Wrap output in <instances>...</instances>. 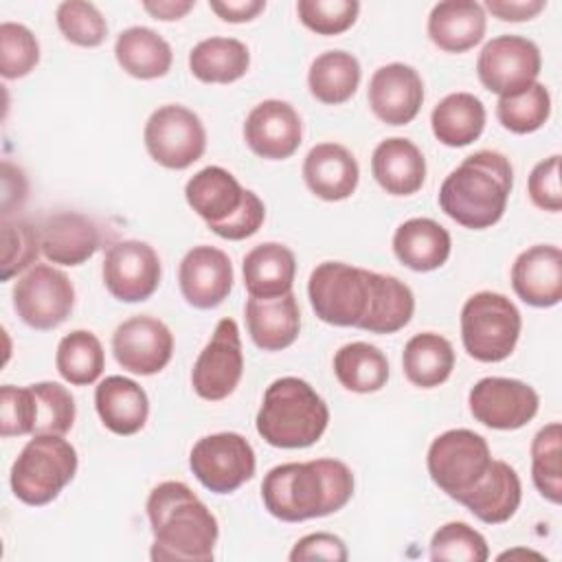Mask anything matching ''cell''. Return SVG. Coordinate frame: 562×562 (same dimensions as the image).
Returning <instances> with one entry per match:
<instances>
[{"label":"cell","instance_id":"cell-1","mask_svg":"<svg viewBox=\"0 0 562 562\" xmlns=\"http://www.w3.org/2000/svg\"><path fill=\"white\" fill-rule=\"evenodd\" d=\"M353 496V474L338 459L274 465L261 483L266 509L285 522L323 518L342 509Z\"/></svg>","mask_w":562,"mask_h":562},{"label":"cell","instance_id":"cell-2","mask_svg":"<svg viewBox=\"0 0 562 562\" xmlns=\"http://www.w3.org/2000/svg\"><path fill=\"white\" fill-rule=\"evenodd\" d=\"M154 533L151 560L209 562L220 536L217 518L182 481L158 483L147 496Z\"/></svg>","mask_w":562,"mask_h":562},{"label":"cell","instance_id":"cell-3","mask_svg":"<svg viewBox=\"0 0 562 562\" xmlns=\"http://www.w3.org/2000/svg\"><path fill=\"white\" fill-rule=\"evenodd\" d=\"M512 184L509 160L501 151L481 149L446 176L439 189V206L465 228H490L503 217Z\"/></svg>","mask_w":562,"mask_h":562},{"label":"cell","instance_id":"cell-4","mask_svg":"<svg viewBox=\"0 0 562 562\" xmlns=\"http://www.w3.org/2000/svg\"><path fill=\"white\" fill-rule=\"evenodd\" d=\"M255 424L274 448H307L323 437L329 408L305 380L285 375L266 389Z\"/></svg>","mask_w":562,"mask_h":562},{"label":"cell","instance_id":"cell-5","mask_svg":"<svg viewBox=\"0 0 562 562\" xmlns=\"http://www.w3.org/2000/svg\"><path fill=\"white\" fill-rule=\"evenodd\" d=\"M77 463V450L64 435H33L11 465V490L26 505H46L75 479Z\"/></svg>","mask_w":562,"mask_h":562},{"label":"cell","instance_id":"cell-6","mask_svg":"<svg viewBox=\"0 0 562 562\" xmlns=\"http://www.w3.org/2000/svg\"><path fill=\"white\" fill-rule=\"evenodd\" d=\"M522 318L518 307L498 292H476L461 310V340L470 358L479 362H501L512 356Z\"/></svg>","mask_w":562,"mask_h":562},{"label":"cell","instance_id":"cell-7","mask_svg":"<svg viewBox=\"0 0 562 562\" xmlns=\"http://www.w3.org/2000/svg\"><path fill=\"white\" fill-rule=\"evenodd\" d=\"M307 296L323 323L358 327L371 301V270L342 261H323L310 274Z\"/></svg>","mask_w":562,"mask_h":562},{"label":"cell","instance_id":"cell-8","mask_svg":"<svg viewBox=\"0 0 562 562\" xmlns=\"http://www.w3.org/2000/svg\"><path fill=\"white\" fill-rule=\"evenodd\" d=\"M492 463L487 441L468 428H452L432 439L426 457L428 474L457 503L474 490Z\"/></svg>","mask_w":562,"mask_h":562},{"label":"cell","instance_id":"cell-9","mask_svg":"<svg viewBox=\"0 0 562 562\" xmlns=\"http://www.w3.org/2000/svg\"><path fill=\"white\" fill-rule=\"evenodd\" d=\"M147 154L167 169H187L206 149V130L200 116L178 103L160 105L145 123Z\"/></svg>","mask_w":562,"mask_h":562},{"label":"cell","instance_id":"cell-10","mask_svg":"<svg viewBox=\"0 0 562 562\" xmlns=\"http://www.w3.org/2000/svg\"><path fill=\"white\" fill-rule=\"evenodd\" d=\"M195 479L215 494H231L255 476V450L239 432H215L195 441L189 454Z\"/></svg>","mask_w":562,"mask_h":562},{"label":"cell","instance_id":"cell-11","mask_svg":"<svg viewBox=\"0 0 562 562\" xmlns=\"http://www.w3.org/2000/svg\"><path fill=\"white\" fill-rule=\"evenodd\" d=\"M13 307L33 329L59 327L75 307V288L66 272L35 263L13 285Z\"/></svg>","mask_w":562,"mask_h":562},{"label":"cell","instance_id":"cell-12","mask_svg":"<svg viewBox=\"0 0 562 562\" xmlns=\"http://www.w3.org/2000/svg\"><path fill=\"white\" fill-rule=\"evenodd\" d=\"M542 68L536 42L520 35L490 40L476 59L479 81L498 97H514L538 81Z\"/></svg>","mask_w":562,"mask_h":562},{"label":"cell","instance_id":"cell-13","mask_svg":"<svg viewBox=\"0 0 562 562\" xmlns=\"http://www.w3.org/2000/svg\"><path fill=\"white\" fill-rule=\"evenodd\" d=\"M244 373V353L239 327L233 318H222L215 325V331L206 347L200 351L193 371L191 384L193 391L209 402L226 400L239 384Z\"/></svg>","mask_w":562,"mask_h":562},{"label":"cell","instance_id":"cell-14","mask_svg":"<svg viewBox=\"0 0 562 562\" xmlns=\"http://www.w3.org/2000/svg\"><path fill=\"white\" fill-rule=\"evenodd\" d=\"M470 413L476 422L496 430H516L527 426L540 406V397L522 380L483 378L468 395Z\"/></svg>","mask_w":562,"mask_h":562},{"label":"cell","instance_id":"cell-15","mask_svg":"<svg viewBox=\"0 0 562 562\" xmlns=\"http://www.w3.org/2000/svg\"><path fill=\"white\" fill-rule=\"evenodd\" d=\"M158 252L138 239H123L108 248L103 259V283L123 303L147 301L160 283Z\"/></svg>","mask_w":562,"mask_h":562},{"label":"cell","instance_id":"cell-16","mask_svg":"<svg viewBox=\"0 0 562 562\" xmlns=\"http://www.w3.org/2000/svg\"><path fill=\"white\" fill-rule=\"evenodd\" d=\"M112 351L125 371L154 375L162 371L173 356V334L154 316H132L114 329Z\"/></svg>","mask_w":562,"mask_h":562},{"label":"cell","instance_id":"cell-17","mask_svg":"<svg viewBox=\"0 0 562 562\" xmlns=\"http://www.w3.org/2000/svg\"><path fill=\"white\" fill-rule=\"evenodd\" d=\"M303 138L299 112L281 99H266L257 103L244 123L246 145L266 160L290 158Z\"/></svg>","mask_w":562,"mask_h":562},{"label":"cell","instance_id":"cell-18","mask_svg":"<svg viewBox=\"0 0 562 562\" xmlns=\"http://www.w3.org/2000/svg\"><path fill=\"white\" fill-rule=\"evenodd\" d=\"M369 108L386 125L411 123L424 101V81L408 64H386L369 79Z\"/></svg>","mask_w":562,"mask_h":562},{"label":"cell","instance_id":"cell-19","mask_svg":"<svg viewBox=\"0 0 562 562\" xmlns=\"http://www.w3.org/2000/svg\"><path fill=\"white\" fill-rule=\"evenodd\" d=\"M178 283L189 305L198 310L217 307L233 290V263L215 246H193L180 261Z\"/></svg>","mask_w":562,"mask_h":562},{"label":"cell","instance_id":"cell-20","mask_svg":"<svg viewBox=\"0 0 562 562\" xmlns=\"http://www.w3.org/2000/svg\"><path fill=\"white\" fill-rule=\"evenodd\" d=\"M512 288L531 307H553L562 301V250L538 244L522 250L512 266Z\"/></svg>","mask_w":562,"mask_h":562},{"label":"cell","instance_id":"cell-21","mask_svg":"<svg viewBox=\"0 0 562 562\" xmlns=\"http://www.w3.org/2000/svg\"><path fill=\"white\" fill-rule=\"evenodd\" d=\"M303 180L316 198L338 202L356 191L360 167L345 145L318 143L303 160Z\"/></svg>","mask_w":562,"mask_h":562},{"label":"cell","instance_id":"cell-22","mask_svg":"<svg viewBox=\"0 0 562 562\" xmlns=\"http://www.w3.org/2000/svg\"><path fill=\"white\" fill-rule=\"evenodd\" d=\"M246 195L248 189H244L231 171L217 165L200 169L184 187L189 206L209 224L211 231L228 222L244 206Z\"/></svg>","mask_w":562,"mask_h":562},{"label":"cell","instance_id":"cell-23","mask_svg":"<svg viewBox=\"0 0 562 562\" xmlns=\"http://www.w3.org/2000/svg\"><path fill=\"white\" fill-rule=\"evenodd\" d=\"M40 239L44 257L61 266L86 263L101 244L97 224L75 211L48 215L40 228Z\"/></svg>","mask_w":562,"mask_h":562},{"label":"cell","instance_id":"cell-24","mask_svg":"<svg viewBox=\"0 0 562 562\" xmlns=\"http://www.w3.org/2000/svg\"><path fill=\"white\" fill-rule=\"evenodd\" d=\"M244 314L252 342L263 351H281L299 336L301 312L292 292L277 299L250 296Z\"/></svg>","mask_w":562,"mask_h":562},{"label":"cell","instance_id":"cell-25","mask_svg":"<svg viewBox=\"0 0 562 562\" xmlns=\"http://www.w3.org/2000/svg\"><path fill=\"white\" fill-rule=\"evenodd\" d=\"M485 9L474 0H446L428 15V37L446 53H465L485 35Z\"/></svg>","mask_w":562,"mask_h":562},{"label":"cell","instance_id":"cell-26","mask_svg":"<svg viewBox=\"0 0 562 562\" xmlns=\"http://www.w3.org/2000/svg\"><path fill=\"white\" fill-rule=\"evenodd\" d=\"M520 498L522 485L516 470L501 459H492L483 479L459 503L465 505L479 520L501 525L516 514Z\"/></svg>","mask_w":562,"mask_h":562},{"label":"cell","instance_id":"cell-27","mask_svg":"<svg viewBox=\"0 0 562 562\" xmlns=\"http://www.w3.org/2000/svg\"><path fill=\"white\" fill-rule=\"evenodd\" d=\"M371 171L386 193L413 195L426 180V158L413 140L393 136L373 149Z\"/></svg>","mask_w":562,"mask_h":562},{"label":"cell","instance_id":"cell-28","mask_svg":"<svg viewBox=\"0 0 562 562\" xmlns=\"http://www.w3.org/2000/svg\"><path fill=\"white\" fill-rule=\"evenodd\" d=\"M97 413L114 435L138 432L149 415V400L140 384L123 375H108L94 391Z\"/></svg>","mask_w":562,"mask_h":562},{"label":"cell","instance_id":"cell-29","mask_svg":"<svg viewBox=\"0 0 562 562\" xmlns=\"http://www.w3.org/2000/svg\"><path fill=\"white\" fill-rule=\"evenodd\" d=\"M450 233L430 217L406 220L393 233L395 257L415 272L441 268L450 257Z\"/></svg>","mask_w":562,"mask_h":562},{"label":"cell","instance_id":"cell-30","mask_svg":"<svg viewBox=\"0 0 562 562\" xmlns=\"http://www.w3.org/2000/svg\"><path fill=\"white\" fill-rule=\"evenodd\" d=\"M244 285L250 296L277 299L292 292L296 259L294 252L277 241H266L246 252L244 263Z\"/></svg>","mask_w":562,"mask_h":562},{"label":"cell","instance_id":"cell-31","mask_svg":"<svg viewBox=\"0 0 562 562\" xmlns=\"http://www.w3.org/2000/svg\"><path fill=\"white\" fill-rule=\"evenodd\" d=\"M119 66L136 79H158L171 68L173 53L165 37L147 26H130L119 33L114 44Z\"/></svg>","mask_w":562,"mask_h":562},{"label":"cell","instance_id":"cell-32","mask_svg":"<svg viewBox=\"0 0 562 562\" xmlns=\"http://www.w3.org/2000/svg\"><path fill=\"white\" fill-rule=\"evenodd\" d=\"M415 312V296L411 288L391 274H380L371 270V301L360 329L371 334H395Z\"/></svg>","mask_w":562,"mask_h":562},{"label":"cell","instance_id":"cell-33","mask_svg":"<svg viewBox=\"0 0 562 562\" xmlns=\"http://www.w3.org/2000/svg\"><path fill=\"white\" fill-rule=\"evenodd\" d=\"M430 125L446 147H465L483 134L485 105L472 92H452L432 108Z\"/></svg>","mask_w":562,"mask_h":562},{"label":"cell","instance_id":"cell-34","mask_svg":"<svg viewBox=\"0 0 562 562\" xmlns=\"http://www.w3.org/2000/svg\"><path fill=\"white\" fill-rule=\"evenodd\" d=\"M402 369L411 384L419 389H435L450 378L454 369V349L448 338L435 331L415 334L404 345Z\"/></svg>","mask_w":562,"mask_h":562},{"label":"cell","instance_id":"cell-35","mask_svg":"<svg viewBox=\"0 0 562 562\" xmlns=\"http://www.w3.org/2000/svg\"><path fill=\"white\" fill-rule=\"evenodd\" d=\"M250 66L248 46L235 37H206L189 53V70L204 83H233Z\"/></svg>","mask_w":562,"mask_h":562},{"label":"cell","instance_id":"cell-36","mask_svg":"<svg viewBox=\"0 0 562 562\" xmlns=\"http://www.w3.org/2000/svg\"><path fill=\"white\" fill-rule=\"evenodd\" d=\"M360 64L347 50L321 53L307 72V86L316 101L338 105L349 101L360 86Z\"/></svg>","mask_w":562,"mask_h":562},{"label":"cell","instance_id":"cell-37","mask_svg":"<svg viewBox=\"0 0 562 562\" xmlns=\"http://www.w3.org/2000/svg\"><path fill=\"white\" fill-rule=\"evenodd\" d=\"M334 373L347 391L375 393L389 380V360L375 345L358 340L336 351Z\"/></svg>","mask_w":562,"mask_h":562},{"label":"cell","instance_id":"cell-38","mask_svg":"<svg viewBox=\"0 0 562 562\" xmlns=\"http://www.w3.org/2000/svg\"><path fill=\"white\" fill-rule=\"evenodd\" d=\"M55 364L59 375L75 386L97 382L105 369L101 340L88 329H75L66 334L57 345Z\"/></svg>","mask_w":562,"mask_h":562},{"label":"cell","instance_id":"cell-39","mask_svg":"<svg viewBox=\"0 0 562 562\" xmlns=\"http://www.w3.org/2000/svg\"><path fill=\"white\" fill-rule=\"evenodd\" d=\"M562 428L558 422L540 428L531 441V479L536 490L553 505L562 501Z\"/></svg>","mask_w":562,"mask_h":562},{"label":"cell","instance_id":"cell-40","mask_svg":"<svg viewBox=\"0 0 562 562\" xmlns=\"http://www.w3.org/2000/svg\"><path fill=\"white\" fill-rule=\"evenodd\" d=\"M551 114V94L544 83L536 81L525 92L501 97L496 103V119L514 134H531L540 130Z\"/></svg>","mask_w":562,"mask_h":562},{"label":"cell","instance_id":"cell-41","mask_svg":"<svg viewBox=\"0 0 562 562\" xmlns=\"http://www.w3.org/2000/svg\"><path fill=\"white\" fill-rule=\"evenodd\" d=\"M490 547L485 538L468 522L452 520L441 525L430 540V560L435 562H485Z\"/></svg>","mask_w":562,"mask_h":562},{"label":"cell","instance_id":"cell-42","mask_svg":"<svg viewBox=\"0 0 562 562\" xmlns=\"http://www.w3.org/2000/svg\"><path fill=\"white\" fill-rule=\"evenodd\" d=\"M42 250L40 231L26 220L2 217V270L0 279L9 281L18 272L37 263Z\"/></svg>","mask_w":562,"mask_h":562},{"label":"cell","instance_id":"cell-43","mask_svg":"<svg viewBox=\"0 0 562 562\" xmlns=\"http://www.w3.org/2000/svg\"><path fill=\"white\" fill-rule=\"evenodd\" d=\"M55 18L61 35L77 46L94 48L108 37V22L92 2L66 0L57 7Z\"/></svg>","mask_w":562,"mask_h":562},{"label":"cell","instance_id":"cell-44","mask_svg":"<svg viewBox=\"0 0 562 562\" xmlns=\"http://www.w3.org/2000/svg\"><path fill=\"white\" fill-rule=\"evenodd\" d=\"M37 404V422L33 435H66L75 424V397L57 382L31 384Z\"/></svg>","mask_w":562,"mask_h":562},{"label":"cell","instance_id":"cell-45","mask_svg":"<svg viewBox=\"0 0 562 562\" xmlns=\"http://www.w3.org/2000/svg\"><path fill=\"white\" fill-rule=\"evenodd\" d=\"M40 61V44L31 29L18 22L0 24V75L4 79L26 77Z\"/></svg>","mask_w":562,"mask_h":562},{"label":"cell","instance_id":"cell-46","mask_svg":"<svg viewBox=\"0 0 562 562\" xmlns=\"http://www.w3.org/2000/svg\"><path fill=\"white\" fill-rule=\"evenodd\" d=\"M360 11L356 0H299V20L318 35H338L353 26Z\"/></svg>","mask_w":562,"mask_h":562},{"label":"cell","instance_id":"cell-47","mask_svg":"<svg viewBox=\"0 0 562 562\" xmlns=\"http://www.w3.org/2000/svg\"><path fill=\"white\" fill-rule=\"evenodd\" d=\"M37 422V404L31 386L4 384L0 389V435H33Z\"/></svg>","mask_w":562,"mask_h":562},{"label":"cell","instance_id":"cell-48","mask_svg":"<svg viewBox=\"0 0 562 562\" xmlns=\"http://www.w3.org/2000/svg\"><path fill=\"white\" fill-rule=\"evenodd\" d=\"M527 191L531 202L549 213L562 211V189H560V156L553 154L540 160L527 180Z\"/></svg>","mask_w":562,"mask_h":562},{"label":"cell","instance_id":"cell-49","mask_svg":"<svg viewBox=\"0 0 562 562\" xmlns=\"http://www.w3.org/2000/svg\"><path fill=\"white\" fill-rule=\"evenodd\" d=\"M349 558L345 542L327 531H316L307 533L290 551L292 562H303V560H327V562H345Z\"/></svg>","mask_w":562,"mask_h":562},{"label":"cell","instance_id":"cell-50","mask_svg":"<svg viewBox=\"0 0 562 562\" xmlns=\"http://www.w3.org/2000/svg\"><path fill=\"white\" fill-rule=\"evenodd\" d=\"M263 220H266V206H263V202L259 200L257 193L248 191L244 206H241L228 222H224L222 226H215L213 233L220 235L222 239L239 241V239H246V237L255 235V233L261 228Z\"/></svg>","mask_w":562,"mask_h":562},{"label":"cell","instance_id":"cell-51","mask_svg":"<svg viewBox=\"0 0 562 562\" xmlns=\"http://www.w3.org/2000/svg\"><path fill=\"white\" fill-rule=\"evenodd\" d=\"M544 7L547 0H487L483 9L503 22H525L533 20Z\"/></svg>","mask_w":562,"mask_h":562},{"label":"cell","instance_id":"cell-52","mask_svg":"<svg viewBox=\"0 0 562 562\" xmlns=\"http://www.w3.org/2000/svg\"><path fill=\"white\" fill-rule=\"evenodd\" d=\"M209 7L224 22L239 24V22L255 20L266 9V2L263 0H211Z\"/></svg>","mask_w":562,"mask_h":562},{"label":"cell","instance_id":"cell-53","mask_svg":"<svg viewBox=\"0 0 562 562\" xmlns=\"http://www.w3.org/2000/svg\"><path fill=\"white\" fill-rule=\"evenodd\" d=\"M195 7L193 0H147L143 2V9L154 18L162 22L180 20Z\"/></svg>","mask_w":562,"mask_h":562}]
</instances>
